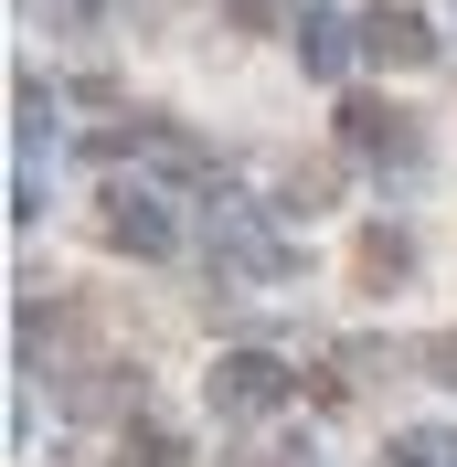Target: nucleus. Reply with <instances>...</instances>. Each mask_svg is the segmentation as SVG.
Wrapping results in <instances>:
<instances>
[{
  "label": "nucleus",
  "instance_id": "obj_1",
  "mask_svg": "<svg viewBox=\"0 0 457 467\" xmlns=\"http://www.w3.org/2000/svg\"><path fill=\"white\" fill-rule=\"evenodd\" d=\"M202 393H213V414H224V425H256V414H277L287 393H309V382L287 372V361H266V350H224V361L202 372Z\"/></svg>",
  "mask_w": 457,
  "mask_h": 467
},
{
  "label": "nucleus",
  "instance_id": "obj_2",
  "mask_svg": "<svg viewBox=\"0 0 457 467\" xmlns=\"http://www.w3.org/2000/svg\"><path fill=\"white\" fill-rule=\"evenodd\" d=\"M96 234H107L117 255H171V202L139 192V181H107L96 192Z\"/></svg>",
  "mask_w": 457,
  "mask_h": 467
},
{
  "label": "nucleus",
  "instance_id": "obj_3",
  "mask_svg": "<svg viewBox=\"0 0 457 467\" xmlns=\"http://www.w3.org/2000/svg\"><path fill=\"white\" fill-rule=\"evenodd\" d=\"M341 139L362 160H426V117L383 107V96H341Z\"/></svg>",
  "mask_w": 457,
  "mask_h": 467
},
{
  "label": "nucleus",
  "instance_id": "obj_4",
  "mask_svg": "<svg viewBox=\"0 0 457 467\" xmlns=\"http://www.w3.org/2000/svg\"><path fill=\"white\" fill-rule=\"evenodd\" d=\"M213 255H224L234 276H256V287H266V276H287V265H298V255H287V244H277V234H266V223H256V213H245V202H224V213H213Z\"/></svg>",
  "mask_w": 457,
  "mask_h": 467
},
{
  "label": "nucleus",
  "instance_id": "obj_5",
  "mask_svg": "<svg viewBox=\"0 0 457 467\" xmlns=\"http://www.w3.org/2000/svg\"><path fill=\"white\" fill-rule=\"evenodd\" d=\"M404 276H415V234H404V223H362V244H351V287H362V297H394Z\"/></svg>",
  "mask_w": 457,
  "mask_h": 467
},
{
  "label": "nucleus",
  "instance_id": "obj_6",
  "mask_svg": "<svg viewBox=\"0 0 457 467\" xmlns=\"http://www.w3.org/2000/svg\"><path fill=\"white\" fill-rule=\"evenodd\" d=\"M362 54L372 64H436V32H426V11H362Z\"/></svg>",
  "mask_w": 457,
  "mask_h": 467
},
{
  "label": "nucleus",
  "instance_id": "obj_7",
  "mask_svg": "<svg viewBox=\"0 0 457 467\" xmlns=\"http://www.w3.org/2000/svg\"><path fill=\"white\" fill-rule=\"evenodd\" d=\"M139 393H149V372H139V361H96V372H75L64 414H86V425H96V414H128Z\"/></svg>",
  "mask_w": 457,
  "mask_h": 467
},
{
  "label": "nucleus",
  "instance_id": "obj_8",
  "mask_svg": "<svg viewBox=\"0 0 457 467\" xmlns=\"http://www.w3.org/2000/svg\"><path fill=\"white\" fill-rule=\"evenodd\" d=\"M383 467H457V436L447 425H404V436H383Z\"/></svg>",
  "mask_w": 457,
  "mask_h": 467
},
{
  "label": "nucleus",
  "instance_id": "obj_9",
  "mask_svg": "<svg viewBox=\"0 0 457 467\" xmlns=\"http://www.w3.org/2000/svg\"><path fill=\"white\" fill-rule=\"evenodd\" d=\"M117 467H192V446H181L171 425H128V436H117Z\"/></svg>",
  "mask_w": 457,
  "mask_h": 467
},
{
  "label": "nucleus",
  "instance_id": "obj_10",
  "mask_svg": "<svg viewBox=\"0 0 457 467\" xmlns=\"http://www.w3.org/2000/svg\"><path fill=\"white\" fill-rule=\"evenodd\" d=\"M341 202V160H298L287 171V213H330Z\"/></svg>",
  "mask_w": 457,
  "mask_h": 467
},
{
  "label": "nucleus",
  "instance_id": "obj_11",
  "mask_svg": "<svg viewBox=\"0 0 457 467\" xmlns=\"http://www.w3.org/2000/svg\"><path fill=\"white\" fill-rule=\"evenodd\" d=\"M351 43H362V32L319 22V11H309V22H298V64H309V75H341V54H351Z\"/></svg>",
  "mask_w": 457,
  "mask_h": 467
},
{
  "label": "nucleus",
  "instance_id": "obj_12",
  "mask_svg": "<svg viewBox=\"0 0 457 467\" xmlns=\"http://www.w3.org/2000/svg\"><path fill=\"white\" fill-rule=\"evenodd\" d=\"M404 361H415V372H436V382H447V393H457V329H436V340H415V350H404Z\"/></svg>",
  "mask_w": 457,
  "mask_h": 467
},
{
  "label": "nucleus",
  "instance_id": "obj_13",
  "mask_svg": "<svg viewBox=\"0 0 457 467\" xmlns=\"http://www.w3.org/2000/svg\"><path fill=\"white\" fill-rule=\"evenodd\" d=\"M11 107H22V139H43V128H54V107H43V86H32V75L11 86Z\"/></svg>",
  "mask_w": 457,
  "mask_h": 467
},
{
  "label": "nucleus",
  "instance_id": "obj_14",
  "mask_svg": "<svg viewBox=\"0 0 457 467\" xmlns=\"http://www.w3.org/2000/svg\"><path fill=\"white\" fill-rule=\"evenodd\" d=\"M224 11H234L245 32H277V0H224Z\"/></svg>",
  "mask_w": 457,
  "mask_h": 467
},
{
  "label": "nucleus",
  "instance_id": "obj_15",
  "mask_svg": "<svg viewBox=\"0 0 457 467\" xmlns=\"http://www.w3.org/2000/svg\"><path fill=\"white\" fill-rule=\"evenodd\" d=\"M256 467H309V457H256Z\"/></svg>",
  "mask_w": 457,
  "mask_h": 467
}]
</instances>
